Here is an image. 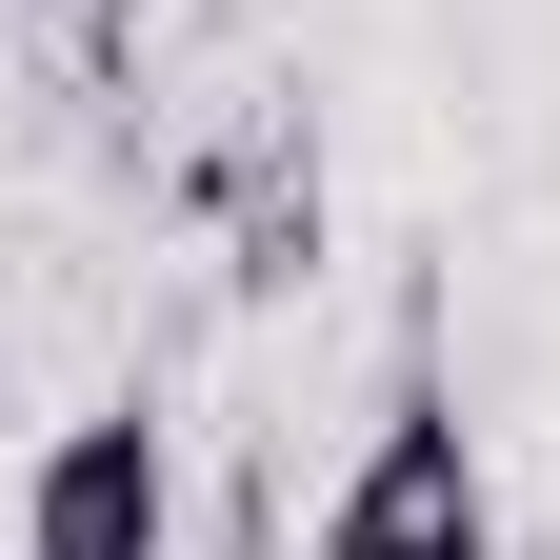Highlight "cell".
Wrapping results in <instances>:
<instances>
[{
  "instance_id": "6da1fadb",
  "label": "cell",
  "mask_w": 560,
  "mask_h": 560,
  "mask_svg": "<svg viewBox=\"0 0 560 560\" xmlns=\"http://www.w3.org/2000/svg\"><path fill=\"white\" fill-rule=\"evenodd\" d=\"M320 560H501V480H480L460 381H441V340H420V320H400V361H381L361 460L320 480Z\"/></svg>"
},
{
  "instance_id": "7a4b0ae2",
  "label": "cell",
  "mask_w": 560,
  "mask_h": 560,
  "mask_svg": "<svg viewBox=\"0 0 560 560\" xmlns=\"http://www.w3.org/2000/svg\"><path fill=\"white\" fill-rule=\"evenodd\" d=\"M180 540V441H161V400H81L40 441V480H21V560H161Z\"/></svg>"
}]
</instances>
